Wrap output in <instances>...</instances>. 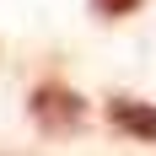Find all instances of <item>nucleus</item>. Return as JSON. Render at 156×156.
Segmentation results:
<instances>
[{"label": "nucleus", "instance_id": "nucleus-1", "mask_svg": "<svg viewBox=\"0 0 156 156\" xmlns=\"http://www.w3.org/2000/svg\"><path fill=\"white\" fill-rule=\"evenodd\" d=\"M27 113L32 124L43 129V135H76L81 124H86V102H81V92H70V86H59V81H43L38 92L27 97Z\"/></svg>", "mask_w": 156, "mask_h": 156}, {"label": "nucleus", "instance_id": "nucleus-2", "mask_svg": "<svg viewBox=\"0 0 156 156\" xmlns=\"http://www.w3.org/2000/svg\"><path fill=\"white\" fill-rule=\"evenodd\" d=\"M108 124L135 135V140H156V108L151 102H135V97H113L108 102Z\"/></svg>", "mask_w": 156, "mask_h": 156}, {"label": "nucleus", "instance_id": "nucleus-3", "mask_svg": "<svg viewBox=\"0 0 156 156\" xmlns=\"http://www.w3.org/2000/svg\"><path fill=\"white\" fill-rule=\"evenodd\" d=\"M92 5H97L102 16H129L135 5H140V0H92Z\"/></svg>", "mask_w": 156, "mask_h": 156}]
</instances>
